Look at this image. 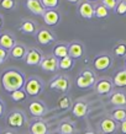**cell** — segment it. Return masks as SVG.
Returning a JSON list of instances; mask_svg holds the SVG:
<instances>
[{
  "label": "cell",
  "instance_id": "9a60e30c",
  "mask_svg": "<svg viewBox=\"0 0 126 134\" xmlns=\"http://www.w3.org/2000/svg\"><path fill=\"white\" fill-rule=\"evenodd\" d=\"M109 101L115 108L118 107H126V92L125 91H113L109 95Z\"/></svg>",
  "mask_w": 126,
  "mask_h": 134
},
{
  "label": "cell",
  "instance_id": "5b68a950",
  "mask_svg": "<svg viewBox=\"0 0 126 134\" xmlns=\"http://www.w3.org/2000/svg\"><path fill=\"white\" fill-rule=\"evenodd\" d=\"M94 90L95 92L103 96L110 95V93L114 91V84H113V79L108 76H102L99 77L95 84H94Z\"/></svg>",
  "mask_w": 126,
  "mask_h": 134
},
{
  "label": "cell",
  "instance_id": "ffe728a7",
  "mask_svg": "<svg viewBox=\"0 0 126 134\" xmlns=\"http://www.w3.org/2000/svg\"><path fill=\"white\" fill-rule=\"evenodd\" d=\"M84 54V48L80 42H70L68 43V55L72 59H79Z\"/></svg>",
  "mask_w": 126,
  "mask_h": 134
},
{
  "label": "cell",
  "instance_id": "6da1fadb",
  "mask_svg": "<svg viewBox=\"0 0 126 134\" xmlns=\"http://www.w3.org/2000/svg\"><path fill=\"white\" fill-rule=\"evenodd\" d=\"M25 82H26V76L24 73H21L17 69H9L5 70L1 74V84L6 92L11 93L14 91L24 89Z\"/></svg>",
  "mask_w": 126,
  "mask_h": 134
},
{
  "label": "cell",
  "instance_id": "d6a6232c",
  "mask_svg": "<svg viewBox=\"0 0 126 134\" xmlns=\"http://www.w3.org/2000/svg\"><path fill=\"white\" fill-rule=\"evenodd\" d=\"M0 8L4 10H14L16 8V1L15 0H0Z\"/></svg>",
  "mask_w": 126,
  "mask_h": 134
},
{
  "label": "cell",
  "instance_id": "ba28073f",
  "mask_svg": "<svg viewBox=\"0 0 126 134\" xmlns=\"http://www.w3.org/2000/svg\"><path fill=\"white\" fill-rule=\"evenodd\" d=\"M29 112L31 113V116H33L35 118H42L43 116L47 114L48 108L47 106L40 100H32L29 103Z\"/></svg>",
  "mask_w": 126,
  "mask_h": 134
},
{
  "label": "cell",
  "instance_id": "4fadbf2b",
  "mask_svg": "<svg viewBox=\"0 0 126 134\" xmlns=\"http://www.w3.org/2000/svg\"><path fill=\"white\" fill-rule=\"evenodd\" d=\"M88 102L84 101V100H78V101L73 102V106H72V114H73L75 118H84L88 113Z\"/></svg>",
  "mask_w": 126,
  "mask_h": 134
},
{
  "label": "cell",
  "instance_id": "7402d4cb",
  "mask_svg": "<svg viewBox=\"0 0 126 134\" xmlns=\"http://www.w3.org/2000/svg\"><path fill=\"white\" fill-rule=\"evenodd\" d=\"M26 53H27L26 46L20 43V42H17L16 44L12 47L11 51L9 52V54H10V57L14 58V59H25Z\"/></svg>",
  "mask_w": 126,
  "mask_h": 134
},
{
  "label": "cell",
  "instance_id": "2e32d148",
  "mask_svg": "<svg viewBox=\"0 0 126 134\" xmlns=\"http://www.w3.org/2000/svg\"><path fill=\"white\" fill-rule=\"evenodd\" d=\"M17 42L15 40L14 35H11L10 32H1L0 33V47L5 51L10 52L12 49V47L16 44Z\"/></svg>",
  "mask_w": 126,
  "mask_h": 134
},
{
  "label": "cell",
  "instance_id": "8d00e7d4",
  "mask_svg": "<svg viewBox=\"0 0 126 134\" xmlns=\"http://www.w3.org/2000/svg\"><path fill=\"white\" fill-rule=\"evenodd\" d=\"M4 114H5V105L3 102V100L0 98V117H3Z\"/></svg>",
  "mask_w": 126,
  "mask_h": 134
},
{
  "label": "cell",
  "instance_id": "30bf717a",
  "mask_svg": "<svg viewBox=\"0 0 126 134\" xmlns=\"http://www.w3.org/2000/svg\"><path fill=\"white\" fill-rule=\"evenodd\" d=\"M30 134H48V126L41 118H35L29 124Z\"/></svg>",
  "mask_w": 126,
  "mask_h": 134
},
{
  "label": "cell",
  "instance_id": "83f0119b",
  "mask_svg": "<svg viewBox=\"0 0 126 134\" xmlns=\"http://www.w3.org/2000/svg\"><path fill=\"white\" fill-rule=\"evenodd\" d=\"M72 106H73V101H72V97L68 95H63L58 101V108L62 111L72 110Z\"/></svg>",
  "mask_w": 126,
  "mask_h": 134
},
{
  "label": "cell",
  "instance_id": "f546056e",
  "mask_svg": "<svg viewBox=\"0 0 126 134\" xmlns=\"http://www.w3.org/2000/svg\"><path fill=\"white\" fill-rule=\"evenodd\" d=\"M10 97H11L12 101L15 102H24L26 98H27V93L24 89L17 90V91H14V92L10 93Z\"/></svg>",
  "mask_w": 126,
  "mask_h": 134
},
{
  "label": "cell",
  "instance_id": "8fae6325",
  "mask_svg": "<svg viewBox=\"0 0 126 134\" xmlns=\"http://www.w3.org/2000/svg\"><path fill=\"white\" fill-rule=\"evenodd\" d=\"M36 40L40 44H51L56 41L54 33L48 29H40L36 33Z\"/></svg>",
  "mask_w": 126,
  "mask_h": 134
},
{
  "label": "cell",
  "instance_id": "277c9868",
  "mask_svg": "<svg viewBox=\"0 0 126 134\" xmlns=\"http://www.w3.org/2000/svg\"><path fill=\"white\" fill-rule=\"evenodd\" d=\"M49 89L54 90V91H59L62 93H67L70 89V81H69V77L61 74L57 75L56 77H53L52 80L48 84Z\"/></svg>",
  "mask_w": 126,
  "mask_h": 134
},
{
  "label": "cell",
  "instance_id": "9c48e42d",
  "mask_svg": "<svg viewBox=\"0 0 126 134\" xmlns=\"http://www.w3.org/2000/svg\"><path fill=\"white\" fill-rule=\"evenodd\" d=\"M119 129V123H116L110 117L106 116L99 122V130L102 134H114L116 133V130Z\"/></svg>",
  "mask_w": 126,
  "mask_h": 134
},
{
  "label": "cell",
  "instance_id": "60d3db41",
  "mask_svg": "<svg viewBox=\"0 0 126 134\" xmlns=\"http://www.w3.org/2000/svg\"><path fill=\"white\" fill-rule=\"evenodd\" d=\"M83 134H98V133H97V132H94V130H90L89 129V130H85Z\"/></svg>",
  "mask_w": 126,
  "mask_h": 134
},
{
  "label": "cell",
  "instance_id": "f6af8a7d",
  "mask_svg": "<svg viewBox=\"0 0 126 134\" xmlns=\"http://www.w3.org/2000/svg\"><path fill=\"white\" fill-rule=\"evenodd\" d=\"M125 69H126V58H125Z\"/></svg>",
  "mask_w": 126,
  "mask_h": 134
},
{
  "label": "cell",
  "instance_id": "836d02e7",
  "mask_svg": "<svg viewBox=\"0 0 126 134\" xmlns=\"http://www.w3.org/2000/svg\"><path fill=\"white\" fill-rule=\"evenodd\" d=\"M115 12L120 15V16H124L126 15V3L124 0H119L118 5H116V9H115Z\"/></svg>",
  "mask_w": 126,
  "mask_h": 134
},
{
  "label": "cell",
  "instance_id": "1f68e13d",
  "mask_svg": "<svg viewBox=\"0 0 126 134\" xmlns=\"http://www.w3.org/2000/svg\"><path fill=\"white\" fill-rule=\"evenodd\" d=\"M46 10H56L59 6V0H41Z\"/></svg>",
  "mask_w": 126,
  "mask_h": 134
},
{
  "label": "cell",
  "instance_id": "e0dca14e",
  "mask_svg": "<svg viewBox=\"0 0 126 134\" xmlns=\"http://www.w3.org/2000/svg\"><path fill=\"white\" fill-rule=\"evenodd\" d=\"M78 11H79V15L83 19H85V20H90V19L95 17L94 16V5L90 1H87V0L85 1H82L79 4Z\"/></svg>",
  "mask_w": 126,
  "mask_h": 134
},
{
  "label": "cell",
  "instance_id": "ee69618b",
  "mask_svg": "<svg viewBox=\"0 0 126 134\" xmlns=\"http://www.w3.org/2000/svg\"><path fill=\"white\" fill-rule=\"evenodd\" d=\"M54 134H63V133H59V132H57V133H54Z\"/></svg>",
  "mask_w": 126,
  "mask_h": 134
},
{
  "label": "cell",
  "instance_id": "4dcf8cb0",
  "mask_svg": "<svg viewBox=\"0 0 126 134\" xmlns=\"http://www.w3.org/2000/svg\"><path fill=\"white\" fill-rule=\"evenodd\" d=\"M114 53L118 57H126V42L125 41H120L114 46L113 48Z\"/></svg>",
  "mask_w": 126,
  "mask_h": 134
},
{
  "label": "cell",
  "instance_id": "4316f807",
  "mask_svg": "<svg viewBox=\"0 0 126 134\" xmlns=\"http://www.w3.org/2000/svg\"><path fill=\"white\" fill-rule=\"evenodd\" d=\"M74 66V59L67 55L65 58H62L58 60V69L63 70V71H68Z\"/></svg>",
  "mask_w": 126,
  "mask_h": 134
},
{
  "label": "cell",
  "instance_id": "3957f363",
  "mask_svg": "<svg viewBox=\"0 0 126 134\" xmlns=\"http://www.w3.org/2000/svg\"><path fill=\"white\" fill-rule=\"evenodd\" d=\"M27 123L26 116L22 111L20 110H14L11 112H9L6 116V124H8L11 129H19L22 128Z\"/></svg>",
  "mask_w": 126,
  "mask_h": 134
},
{
  "label": "cell",
  "instance_id": "e575fe53",
  "mask_svg": "<svg viewBox=\"0 0 126 134\" xmlns=\"http://www.w3.org/2000/svg\"><path fill=\"white\" fill-rule=\"evenodd\" d=\"M118 1L119 0H102L100 3H102V4L110 11V10H115V9H116Z\"/></svg>",
  "mask_w": 126,
  "mask_h": 134
},
{
  "label": "cell",
  "instance_id": "7a4b0ae2",
  "mask_svg": "<svg viewBox=\"0 0 126 134\" xmlns=\"http://www.w3.org/2000/svg\"><path fill=\"white\" fill-rule=\"evenodd\" d=\"M24 90L26 91L27 96H31V97H37L40 96L42 91H43V82L40 77L37 76H30L29 79H26V82H25Z\"/></svg>",
  "mask_w": 126,
  "mask_h": 134
},
{
  "label": "cell",
  "instance_id": "f1b7e54d",
  "mask_svg": "<svg viewBox=\"0 0 126 134\" xmlns=\"http://www.w3.org/2000/svg\"><path fill=\"white\" fill-rule=\"evenodd\" d=\"M94 16L98 19H105L109 16V10L102 3H98L97 5H94Z\"/></svg>",
  "mask_w": 126,
  "mask_h": 134
},
{
  "label": "cell",
  "instance_id": "d6986e66",
  "mask_svg": "<svg viewBox=\"0 0 126 134\" xmlns=\"http://www.w3.org/2000/svg\"><path fill=\"white\" fill-rule=\"evenodd\" d=\"M42 19H43V22L47 26H56L61 21V15L57 10H46Z\"/></svg>",
  "mask_w": 126,
  "mask_h": 134
},
{
  "label": "cell",
  "instance_id": "603a6c76",
  "mask_svg": "<svg viewBox=\"0 0 126 134\" xmlns=\"http://www.w3.org/2000/svg\"><path fill=\"white\" fill-rule=\"evenodd\" d=\"M52 54L57 58L58 60L62 58H65L68 55V43L65 42H58L57 44H54L52 49Z\"/></svg>",
  "mask_w": 126,
  "mask_h": 134
},
{
  "label": "cell",
  "instance_id": "cb8c5ba5",
  "mask_svg": "<svg viewBox=\"0 0 126 134\" xmlns=\"http://www.w3.org/2000/svg\"><path fill=\"white\" fill-rule=\"evenodd\" d=\"M113 84L114 87H119V89L126 87V69H122L115 74L113 77Z\"/></svg>",
  "mask_w": 126,
  "mask_h": 134
},
{
  "label": "cell",
  "instance_id": "f35d334b",
  "mask_svg": "<svg viewBox=\"0 0 126 134\" xmlns=\"http://www.w3.org/2000/svg\"><path fill=\"white\" fill-rule=\"evenodd\" d=\"M1 134H17L15 130H12V129H6V130H4Z\"/></svg>",
  "mask_w": 126,
  "mask_h": 134
},
{
  "label": "cell",
  "instance_id": "44dd1931",
  "mask_svg": "<svg viewBox=\"0 0 126 134\" xmlns=\"http://www.w3.org/2000/svg\"><path fill=\"white\" fill-rule=\"evenodd\" d=\"M19 30L25 35H35L37 33V24L33 20L26 19V20H22L21 25L19 26Z\"/></svg>",
  "mask_w": 126,
  "mask_h": 134
},
{
  "label": "cell",
  "instance_id": "5bb4252c",
  "mask_svg": "<svg viewBox=\"0 0 126 134\" xmlns=\"http://www.w3.org/2000/svg\"><path fill=\"white\" fill-rule=\"evenodd\" d=\"M43 58V54L40 49L37 48H30L27 49L26 57H25V63L27 65H40L41 60Z\"/></svg>",
  "mask_w": 126,
  "mask_h": 134
},
{
  "label": "cell",
  "instance_id": "ab89813d",
  "mask_svg": "<svg viewBox=\"0 0 126 134\" xmlns=\"http://www.w3.org/2000/svg\"><path fill=\"white\" fill-rule=\"evenodd\" d=\"M68 3H70V4H74V5H79L82 3V0H67Z\"/></svg>",
  "mask_w": 126,
  "mask_h": 134
},
{
  "label": "cell",
  "instance_id": "8992f818",
  "mask_svg": "<svg viewBox=\"0 0 126 134\" xmlns=\"http://www.w3.org/2000/svg\"><path fill=\"white\" fill-rule=\"evenodd\" d=\"M95 81H97L95 73L90 69H85L77 77V86L79 89H89V87H93Z\"/></svg>",
  "mask_w": 126,
  "mask_h": 134
},
{
  "label": "cell",
  "instance_id": "ac0fdd59",
  "mask_svg": "<svg viewBox=\"0 0 126 134\" xmlns=\"http://www.w3.org/2000/svg\"><path fill=\"white\" fill-rule=\"evenodd\" d=\"M26 8L30 12L37 16H43V14L46 12V9L42 5L41 0H26Z\"/></svg>",
  "mask_w": 126,
  "mask_h": 134
},
{
  "label": "cell",
  "instance_id": "bcb514c9",
  "mask_svg": "<svg viewBox=\"0 0 126 134\" xmlns=\"http://www.w3.org/2000/svg\"><path fill=\"white\" fill-rule=\"evenodd\" d=\"M124 1H125V3H126V0H124Z\"/></svg>",
  "mask_w": 126,
  "mask_h": 134
},
{
  "label": "cell",
  "instance_id": "74e56055",
  "mask_svg": "<svg viewBox=\"0 0 126 134\" xmlns=\"http://www.w3.org/2000/svg\"><path fill=\"white\" fill-rule=\"evenodd\" d=\"M119 129H120V132H121L122 134H126V121H124L122 123H120Z\"/></svg>",
  "mask_w": 126,
  "mask_h": 134
},
{
  "label": "cell",
  "instance_id": "52a82bcc",
  "mask_svg": "<svg viewBox=\"0 0 126 134\" xmlns=\"http://www.w3.org/2000/svg\"><path fill=\"white\" fill-rule=\"evenodd\" d=\"M113 64V58L110 54L108 53H102L97 57L94 58L93 60V65L94 69L98 70V71H104V70L109 69L110 66Z\"/></svg>",
  "mask_w": 126,
  "mask_h": 134
},
{
  "label": "cell",
  "instance_id": "d590c367",
  "mask_svg": "<svg viewBox=\"0 0 126 134\" xmlns=\"http://www.w3.org/2000/svg\"><path fill=\"white\" fill-rule=\"evenodd\" d=\"M8 55H9V52H8V51H5V49H3L1 47H0V65L3 64L5 60H6Z\"/></svg>",
  "mask_w": 126,
  "mask_h": 134
},
{
  "label": "cell",
  "instance_id": "d4e9b609",
  "mask_svg": "<svg viewBox=\"0 0 126 134\" xmlns=\"http://www.w3.org/2000/svg\"><path fill=\"white\" fill-rule=\"evenodd\" d=\"M57 132L63 133V134H74V132H75V124L73 122H70V121H63V122L59 123Z\"/></svg>",
  "mask_w": 126,
  "mask_h": 134
},
{
  "label": "cell",
  "instance_id": "b9f144b4",
  "mask_svg": "<svg viewBox=\"0 0 126 134\" xmlns=\"http://www.w3.org/2000/svg\"><path fill=\"white\" fill-rule=\"evenodd\" d=\"M3 25H4V19H3V16L0 15V29L3 27Z\"/></svg>",
  "mask_w": 126,
  "mask_h": 134
},
{
  "label": "cell",
  "instance_id": "484cf974",
  "mask_svg": "<svg viewBox=\"0 0 126 134\" xmlns=\"http://www.w3.org/2000/svg\"><path fill=\"white\" fill-rule=\"evenodd\" d=\"M110 117L114 119L116 123H122L126 121V107H118L111 112Z\"/></svg>",
  "mask_w": 126,
  "mask_h": 134
},
{
  "label": "cell",
  "instance_id": "7c38bea8",
  "mask_svg": "<svg viewBox=\"0 0 126 134\" xmlns=\"http://www.w3.org/2000/svg\"><path fill=\"white\" fill-rule=\"evenodd\" d=\"M40 68L45 71H56L58 70V59L53 54L43 55L40 63Z\"/></svg>",
  "mask_w": 126,
  "mask_h": 134
},
{
  "label": "cell",
  "instance_id": "7bdbcfd3",
  "mask_svg": "<svg viewBox=\"0 0 126 134\" xmlns=\"http://www.w3.org/2000/svg\"><path fill=\"white\" fill-rule=\"evenodd\" d=\"M87 1H90V3H95V1H98V0H87Z\"/></svg>",
  "mask_w": 126,
  "mask_h": 134
}]
</instances>
